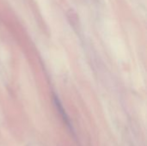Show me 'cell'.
Segmentation results:
<instances>
[{
  "label": "cell",
  "instance_id": "6da1fadb",
  "mask_svg": "<svg viewBox=\"0 0 147 146\" xmlns=\"http://www.w3.org/2000/svg\"><path fill=\"white\" fill-rule=\"evenodd\" d=\"M54 102H55V106H56V108H57V109H58L59 113V114H60V115L62 116V118H63L64 121H65L68 126H70L69 118H68V116H67V114H66V113H65V110L64 109V108H63V106H62L61 102H59V100L56 96H55V98H54Z\"/></svg>",
  "mask_w": 147,
  "mask_h": 146
}]
</instances>
